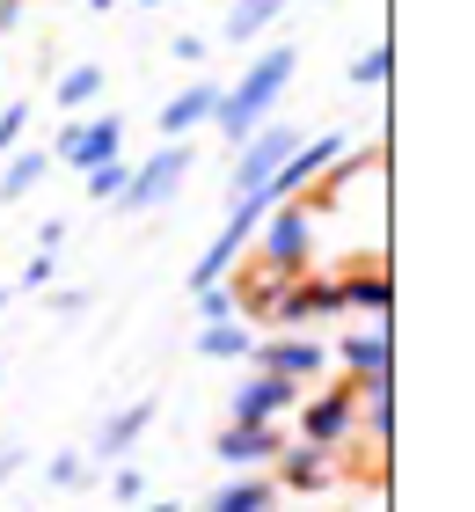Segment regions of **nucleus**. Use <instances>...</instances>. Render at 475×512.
<instances>
[{
	"instance_id": "f257e3e1",
	"label": "nucleus",
	"mask_w": 475,
	"mask_h": 512,
	"mask_svg": "<svg viewBox=\"0 0 475 512\" xmlns=\"http://www.w3.org/2000/svg\"><path fill=\"white\" fill-rule=\"evenodd\" d=\"M293 74H300V44H271V52L249 59V74L234 81V88H220L212 125H220L227 147H242V139L264 125V118H278V96H285V81H293Z\"/></svg>"
},
{
	"instance_id": "f03ea898",
	"label": "nucleus",
	"mask_w": 475,
	"mask_h": 512,
	"mask_svg": "<svg viewBox=\"0 0 475 512\" xmlns=\"http://www.w3.org/2000/svg\"><path fill=\"white\" fill-rule=\"evenodd\" d=\"M256 256H264V271H307V256H315V205L307 198H278L264 220H256Z\"/></svg>"
},
{
	"instance_id": "7ed1b4c3",
	"label": "nucleus",
	"mask_w": 475,
	"mask_h": 512,
	"mask_svg": "<svg viewBox=\"0 0 475 512\" xmlns=\"http://www.w3.org/2000/svg\"><path fill=\"white\" fill-rule=\"evenodd\" d=\"M190 139H169V147H161L154 161H139L132 169V183H125V198L110 205V213H125V220H139V213H154V205H169L176 191H183V176H190Z\"/></svg>"
},
{
	"instance_id": "20e7f679",
	"label": "nucleus",
	"mask_w": 475,
	"mask_h": 512,
	"mask_svg": "<svg viewBox=\"0 0 475 512\" xmlns=\"http://www.w3.org/2000/svg\"><path fill=\"white\" fill-rule=\"evenodd\" d=\"M293 147H300V132L285 125V118H264V125L242 139V147H234V198H242V191H264V183L278 176V161L293 154Z\"/></svg>"
},
{
	"instance_id": "39448f33",
	"label": "nucleus",
	"mask_w": 475,
	"mask_h": 512,
	"mask_svg": "<svg viewBox=\"0 0 475 512\" xmlns=\"http://www.w3.org/2000/svg\"><path fill=\"white\" fill-rule=\"evenodd\" d=\"M249 359L264 366V374H285V381H300V388L329 374V352H322V344L307 337V330H278V337H256V344H249Z\"/></svg>"
},
{
	"instance_id": "423d86ee",
	"label": "nucleus",
	"mask_w": 475,
	"mask_h": 512,
	"mask_svg": "<svg viewBox=\"0 0 475 512\" xmlns=\"http://www.w3.org/2000/svg\"><path fill=\"white\" fill-rule=\"evenodd\" d=\"M125 154V118L117 110H103V118H74L59 139H52V161H66V169H95V161Z\"/></svg>"
},
{
	"instance_id": "0eeeda50",
	"label": "nucleus",
	"mask_w": 475,
	"mask_h": 512,
	"mask_svg": "<svg viewBox=\"0 0 475 512\" xmlns=\"http://www.w3.org/2000/svg\"><path fill=\"white\" fill-rule=\"evenodd\" d=\"M359 432V388L337 381L322 395H307L300 403V439H315V447H344V439Z\"/></svg>"
},
{
	"instance_id": "6e6552de",
	"label": "nucleus",
	"mask_w": 475,
	"mask_h": 512,
	"mask_svg": "<svg viewBox=\"0 0 475 512\" xmlns=\"http://www.w3.org/2000/svg\"><path fill=\"white\" fill-rule=\"evenodd\" d=\"M285 410H300V381H285V374H256L234 388V403H227V417H242V425H285Z\"/></svg>"
},
{
	"instance_id": "1a4fd4ad",
	"label": "nucleus",
	"mask_w": 475,
	"mask_h": 512,
	"mask_svg": "<svg viewBox=\"0 0 475 512\" xmlns=\"http://www.w3.org/2000/svg\"><path fill=\"white\" fill-rule=\"evenodd\" d=\"M278 483L285 491H300V498H315V491H329L337 483V447H315V439H293V447H278Z\"/></svg>"
},
{
	"instance_id": "9d476101",
	"label": "nucleus",
	"mask_w": 475,
	"mask_h": 512,
	"mask_svg": "<svg viewBox=\"0 0 475 512\" xmlns=\"http://www.w3.org/2000/svg\"><path fill=\"white\" fill-rule=\"evenodd\" d=\"M278 447H285V432H278V425H242V417H227L220 439H212V454H220L227 469H271Z\"/></svg>"
},
{
	"instance_id": "9b49d317",
	"label": "nucleus",
	"mask_w": 475,
	"mask_h": 512,
	"mask_svg": "<svg viewBox=\"0 0 475 512\" xmlns=\"http://www.w3.org/2000/svg\"><path fill=\"white\" fill-rule=\"evenodd\" d=\"M322 315H344V293H337V278H315V271H300L293 286H285V300H278V330H307V322H322Z\"/></svg>"
},
{
	"instance_id": "f8f14e48",
	"label": "nucleus",
	"mask_w": 475,
	"mask_h": 512,
	"mask_svg": "<svg viewBox=\"0 0 475 512\" xmlns=\"http://www.w3.org/2000/svg\"><path fill=\"white\" fill-rule=\"evenodd\" d=\"M293 278H300V271H293ZM293 278H285V271H242V278H234V315L256 322V330H278V300H285Z\"/></svg>"
},
{
	"instance_id": "ddd939ff",
	"label": "nucleus",
	"mask_w": 475,
	"mask_h": 512,
	"mask_svg": "<svg viewBox=\"0 0 475 512\" xmlns=\"http://www.w3.org/2000/svg\"><path fill=\"white\" fill-rule=\"evenodd\" d=\"M212 110H220V88H212V81H190L183 88V96H169V103H161V139H190V132H198V125H212Z\"/></svg>"
},
{
	"instance_id": "4468645a",
	"label": "nucleus",
	"mask_w": 475,
	"mask_h": 512,
	"mask_svg": "<svg viewBox=\"0 0 475 512\" xmlns=\"http://www.w3.org/2000/svg\"><path fill=\"white\" fill-rule=\"evenodd\" d=\"M147 425H154V395H139V403L110 410V417H103V432H95V454H103V461H125L139 439H147Z\"/></svg>"
},
{
	"instance_id": "2eb2a0df",
	"label": "nucleus",
	"mask_w": 475,
	"mask_h": 512,
	"mask_svg": "<svg viewBox=\"0 0 475 512\" xmlns=\"http://www.w3.org/2000/svg\"><path fill=\"white\" fill-rule=\"evenodd\" d=\"M337 293H344V308H351V315L380 322V315H388V300H395V278L380 271V264H359V271H344V278H337Z\"/></svg>"
},
{
	"instance_id": "dca6fc26",
	"label": "nucleus",
	"mask_w": 475,
	"mask_h": 512,
	"mask_svg": "<svg viewBox=\"0 0 475 512\" xmlns=\"http://www.w3.org/2000/svg\"><path fill=\"white\" fill-rule=\"evenodd\" d=\"M271 505H278V483H271L264 469H249L242 483H220L198 512H271Z\"/></svg>"
},
{
	"instance_id": "f3484780",
	"label": "nucleus",
	"mask_w": 475,
	"mask_h": 512,
	"mask_svg": "<svg viewBox=\"0 0 475 512\" xmlns=\"http://www.w3.org/2000/svg\"><path fill=\"white\" fill-rule=\"evenodd\" d=\"M278 15H285V0H234L227 22H220V44H256Z\"/></svg>"
},
{
	"instance_id": "a211bd4d",
	"label": "nucleus",
	"mask_w": 475,
	"mask_h": 512,
	"mask_svg": "<svg viewBox=\"0 0 475 512\" xmlns=\"http://www.w3.org/2000/svg\"><path fill=\"white\" fill-rule=\"evenodd\" d=\"M44 169H52V154H44V147H30V154H22V147H15V161H8V169H0V205H15V198H30V191H37V183H44Z\"/></svg>"
},
{
	"instance_id": "6ab92c4d",
	"label": "nucleus",
	"mask_w": 475,
	"mask_h": 512,
	"mask_svg": "<svg viewBox=\"0 0 475 512\" xmlns=\"http://www.w3.org/2000/svg\"><path fill=\"white\" fill-rule=\"evenodd\" d=\"M337 366H344V374H373V366H388V330L366 322L359 337H344V344H337Z\"/></svg>"
},
{
	"instance_id": "aec40b11",
	"label": "nucleus",
	"mask_w": 475,
	"mask_h": 512,
	"mask_svg": "<svg viewBox=\"0 0 475 512\" xmlns=\"http://www.w3.org/2000/svg\"><path fill=\"white\" fill-rule=\"evenodd\" d=\"M249 344H256V330L242 315H234V322H205V330H198V352L205 359H249Z\"/></svg>"
},
{
	"instance_id": "412c9836",
	"label": "nucleus",
	"mask_w": 475,
	"mask_h": 512,
	"mask_svg": "<svg viewBox=\"0 0 475 512\" xmlns=\"http://www.w3.org/2000/svg\"><path fill=\"white\" fill-rule=\"evenodd\" d=\"M95 96H103V66H66V74H59V96H52V103L81 118V110H88Z\"/></svg>"
},
{
	"instance_id": "4be33fe9",
	"label": "nucleus",
	"mask_w": 475,
	"mask_h": 512,
	"mask_svg": "<svg viewBox=\"0 0 475 512\" xmlns=\"http://www.w3.org/2000/svg\"><path fill=\"white\" fill-rule=\"evenodd\" d=\"M81 183H88L95 205H117V198H125V183H132V161L110 154V161H95V169H81Z\"/></svg>"
},
{
	"instance_id": "5701e85b",
	"label": "nucleus",
	"mask_w": 475,
	"mask_h": 512,
	"mask_svg": "<svg viewBox=\"0 0 475 512\" xmlns=\"http://www.w3.org/2000/svg\"><path fill=\"white\" fill-rule=\"evenodd\" d=\"M344 74H351V88H380V81H388V52H380V44H366V52H351Z\"/></svg>"
},
{
	"instance_id": "b1692460",
	"label": "nucleus",
	"mask_w": 475,
	"mask_h": 512,
	"mask_svg": "<svg viewBox=\"0 0 475 512\" xmlns=\"http://www.w3.org/2000/svg\"><path fill=\"white\" fill-rule=\"evenodd\" d=\"M52 278H59V249H37L30 264H22V278H15V286H22V293H44Z\"/></svg>"
},
{
	"instance_id": "393cba45",
	"label": "nucleus",
	"mask_w": 475,
	"mask_h": 512,
	"mask_svg": "<svg viewBox=\"0 0 475 512\" xmlns=\"http://www.w3.org/2000/svg\"><path fill=\"white\" fill-rule=\"evenodd\" d=\"M198 315L205 322H234V286L220 278V286H198Z\"/></svg>"
},
{
	"instance_id": "a878e982",
	"label": "nucleus",
	"mask_w": 475,
	"mask_h": 512,
	"mask_svg": "<svg viewBox=\"0 0 475 512\" xmlns=\"http://www.w3.org/2000/svg\"><path fill=\"white\" fill-rule=\"evenodd\" d=\"M22 132H30V103L15 96L8 110H0V154H15V147H22Z\"/></svg>"
},
{
	"instance_id": "bb28decb",
	"label": "nucleus",
	"mask_w": 475,
	"mask_h": 512,
	"mask_svg": "<svg viewBox=\"0 0 475 512\" xmlns=\"http://www.w3.org/2000/svg\"><path fill=\"white\" fill-rule=\"evenodd\" d=\"M110 498H117V505H139V498H147V476H139L132 461H117V476H110Z\"/></svg>"
},
{
	"instance_id": "cd10ccee",
	"label": "nucleus",
	"mask_w": 475,
	"mask_h": 512,
	"mask_svg": "<svg viewBox=\"0 0 475 512\" xmlns=\"http://www.w3.org/2000/svg\"><path fill=\"white\" fill-rule=\"evenodd\" d=\"M44 476H52L59 491H81V483H88V461H81V454H52V469H44Z\"/></svg>"
},
{
	"instance_id": "c85d7f7f",
	"label": "nucleus",
	"mask_w": 475,
	"mask_h": 512,
	"mask_svg": "<svg viewBox=\"0 0 475 512\" xmlns=\"http://www.w3.org/2000/svg\"><path fill=\"white\" fill-rule=\"evenodd\" d=\"M52 315H59V322H81V315H88V293H74V286L52 293Z\"/></svg>"
},
{
	"instance_id": "c756f323",
	"label": "nucleus",
	"mask_w": 475,
	"mask_h": 512,
	"mask_svg": "<svg viewBox=\"0 0 475 512\" xmlns=\"http://www.w3.org/2000/svg\"><path fill=\"white\" fill-rule=\"evenodd\" d=\"M205 52H212V37H198V30H183V37H176V59H183V66H198Z\"/></svg>"
},
{
	"instance_id": "7c9ffc66",
	"label": "nucleus",
	"mask_w": 475,
	"mask_h": 512,
	"mask_svg": "<svg viewBox=\"0 0 475 512\" xmlns=\"http://www.w3.org/2000/svg\"><path fill=\"white\" fill-rule=\"evenodd\" d=\"M15 469H22V447H8V439H0V483H8Z\"/></svg>"
},
{
	"instance_id": "2f4dec72",
	"label": "nucleus",
	"mask_w": 475,
	"mask_h": 512,
	"mask_svg": "<svg viewBox=\"0 0 475 512\" xmlns=\"http://www.w3.org/2000/svg\"><path fill=\"white\" fill-rule=\"evenodd\" d=\"M22 22V0H0V30H15Z\"/></svg>"
},
{
	"instance_id": "473e14b6",
	"label": "nucleus",
	"mask_w": 475,
	"mask_h": 512,
	"mask_svg": "<svg viewBox=\"0 0 475 512\" xmlns=\"http://www.w3.org/2000/svg\"><path fill=\"white\" fill-rule=\"evenodd\" d=\"M139 512H183V505H169V498H161V505H147V498H139Z\"/></svg>"
},
{
	"instance_id": "72a5a7b5",
	"label": "nucleus",
	"mask_w": 475,
	"mask_h": 512,
	"mask_svg": "<svg viewBox=\"0 0 475 512\" xmlns=\"http://www.w3.org/2000/svg\"><path fill=\"white\" fill-rule=\"evenodd\" d=\"M0 308H8V293H0Z\"/></svg>"
}]
</instances>
